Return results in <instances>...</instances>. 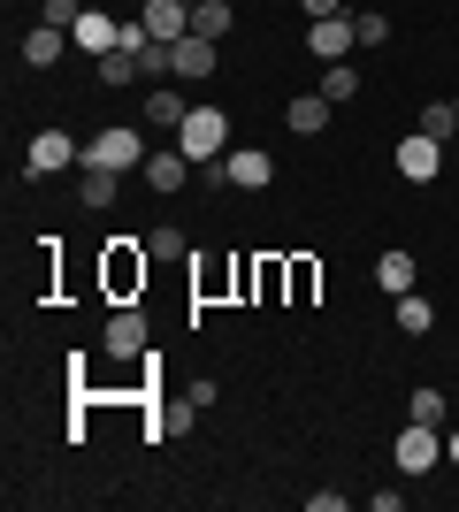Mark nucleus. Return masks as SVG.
<instances>
[{
  "mask_svg": "<svg viewBox=\"0 0 459 512\" xmlns=\"http://www.w3.org/2000/svg\"><path fill=\"white\" fill-rule=\"evenodd\" d=\"M375 283H383L391 299H406V291H414V253H398V245H391V253L375 260Z\"/></svg>",
  "mask_w": 459,
  "mask_h": 512,
  "instance_id": "dca6fc26",
  "label": "nucleus"
},
{
  "mask_svg": "<svg viewBox=\"0 0 459 512\" xmlns=\"http://www.w3.org/2000/svg\"><path fill=\"white\" fill-rule=\"evenodd\" d=\"M299 8H306V23L314 16H345V0H299Z\"/></svg>",
  "mask_w": 459,
  "mask_h": 512,
  "instance_id": "c756f323",
  "label": "nucleus"
},
{
  "mask_svg": "<svg viewBox=\"0 0 459 512\" xmlns=\"http://www.w3.org/2000/svg\"><path fill=\"white\" fill-rule=\"evenodd\" d=\"M85 207H115V192H123V169H100V161H85Z\"/></svg>",
  "mask_w": 459,
  "mask_h": 512,
  "instance_id": "6ab92c4d",
  "label": "nucleus"
},
{
  "mask_svg": "<svg viewBox=\"0 0 459 512\" xmlns=\"http://www.w3.org/2000/svg\"><path fill=\"white\" fill-rule=\"evenodd\" d=\"M284 276H291V299H306V291H314V260H291Z\"/></svg>",
  "mask_w": 459,
  "mask_h": 512,
  "instance_id": "c85d7f7f",
  "label": "nucleus"
},
{
  "mask_svg": "<svg viewBox=\"0 0 459 512\" xmlns=\"http://www.w3.org/2000/svg\"><path fill=\"white\" fill-rule=\"evenodd\" d=\"M391 161H398V176H406V184H437V176H444V138H429V130H406Z\"/></svg>",
  "mask_w": 459,
  "mask_h": 512,
  "instance_id": "7ed1b4c3",
  "label": "nucleus"
},
{
  "mask_svg": "<svg viewBox=\"0 0 459 512\" xmlns=\"http://www.w3.org/2000/svg\"><path fill=\"white\" fill-rule=\"evenodd\" d=\"M146 337H153V329H146V306H115L100 344H108V360H138V352H146Z\"/></svg>",
  "mask_w": 459,
  "mask_h": 512,
  "instance_id": "1a4fd4ad",
  "label": "nucleus"
},
{
  "mask_svg": "<svg viewBox=\"0 0 459 512\" xmlns=\"http://www.w3.org/2000/svg\"><path fill=\"white\" fill-rule=\"evenodd\" d=\"M222 184H230V192H261V184H276V161H268L261 146H230L222 153Z\"/></svg>",
  "mask_w": 459,
  "mask_h": 512,
  "instance_id": "0eeeda50",
  "label": "nucleus"
},
{
  "mask_svg": "<svg viewBox=\"0 0 459 512\" xmlns=\"http://www.w3.org/2000/svg\"><path fill=\"white\" fill-rule=\"evenodd\" d=\"M222 69V39H199V31H184V39L169 46V77H184V85H207Z\"/></svg>",
  "mask_w": 459,
  "mask_h": 512,
  "instance_id": "39448f33",
  "label": "nucleus"
},
{
  "mask_svg": "<svg viewBox=\"0 0 459 512\" xmlns=\"http://www.w3.org/2000/svg\"><path fill=\"white\" fill-rule=\"evenodd\" d=\"M69 161H85L69 130H39V138H31V153H23V169H31V176H54V169H69Z\"/></svg>",
  "mask_w": 459,
  "mask_h": 512,
  "instance_id": "9d476101",
  "label": "nucleus"
},
{
  "mask_svg": "<svg viewBox=\"0 0 459 512\" xmlns=\"http://www.w3.org/2000/svg\"><path fill=\"white\" fill-rule=\"evenodd\" d=\"M306 54H314V62H352V54H360L352 16H314L306 23Z\"/></svg>",
  "mask_w": 459,
  "mask_h": 512,
  "instance_id": "423d86ee",
  "label": "nucleus"
},
{
  "mask_svg": "<svg viewBox=\"0 0 459 512\" xmlns=\"http://www.w3.org/2000/svg\"><path fill=\"white\" fill-rule=\"evenodd\" d=\"M452 107H459V100H452Z\"/></svg>",
  "mask_w": 459,
  "mask_h": 512,
  "instance_id": "2f4dec72",
  "label": "nucleus"
},
{
  "mask_svg": "<svg viewBox=\"0 0 459 512\" xmlns=\"http://www.w3.org/2000/svg\"><path fill=\"white\" fill-rule=\"evenodd\" d=\"M77 16H85V0H46L39 23H54V31H77Z\"/></svg>",
  "mask_w": 459,
  "mask_h": 512,
  "instance_id": "bb28decb",
  "label": "nucleus"
},
{
  "mask_svg": "<svg viewBox=\"0 0 459 512\" xmlns=\"http://www.w3.org/2000/svg\"><path fill=\"white\" fill-rule=\"evenodd\" d=\"M322 100H337V107L360 100V69L352 62H322Z\"/></svg>",
  "mask_w": 459,
  "mask_h": 512,
  "instance_id": "4be33fe9",
  "label": "nucleus"
},
{
  "mask_svg": "<svg viewBox=\"0 0 459 512\" xmlns=\"http://www.w3.org/2000/svg\"><path fill=\"white\" fill-rule=\"evenodd\" d=\"M230 23H238V16H230V0H192V31H199V39H230Z\"/></svg>",
  "mask_w": 459,
  "mask_h": 512,
  "instance_id": "aec40b11",
  "label": "nucleus"
},
{
  "mask_svg": "<svg viewBox=\"0 0 459 512\" xmlns=\"http://www.w3.org/2000/svg\"><path fill=\"white\" fill-rule=\"evenodd\" d=\"M352 31H360V46H383V39H391V16L368 8V16H352Z\"/></svg>",
  "mask_w": 459,
  "mask_h": 512,
  "instance_id": "cd10ccee",
  "label": "nucleus"
},
{
  "mask_svg": "<svg viewBox=\"0 0 459 512\" xmlns=\"http://www.w3.org/2000/svg\"><path fill=\"white\" fill-rule=\"evenodd\" d=\"M146 69H138V54L131 46H115V54H100V85H138Z\"/></svg>",
  "mask_w": 459,
  "mask_h": 512,
  "instance_id": "b1692460",
  "label": "nucleus"
},
{
  "mask_svg": "<svg viewBox=\"0 0 459 512\" xmlns=\"http://www.w3.org/2000/svg\"><path fill=\"white\" fill-rule=\"evenodd\" d=\"M153 253H146V237H115V253H108V291L115 299H131V283H146Z\"/></svg>",
  "mask_w": 459,
  "mask_h": 512,
  "instance_id": "6e6552de",
  "label": "nucleus"
},
{
  "mask_svg": "<svg viewBox=\"0 0 459 512\" xmlns=\"http://www.w3.org/2000/svg\"><path fill=\"white\" fill-rule=\"evenodd\" d=\"M184 115H192V100H184L176 85L146 92V123H153V130H184Z\"/></svg>",
  "mask_w": 459,
  "mask_h": 512,
  "instance_id": "2eb2a0df",
  "label": "nucleus"
},
{
  "mask_svg": "<svg viewBox=\"0 0 459 512\" xmlns=\"http://www.w3.org/2000/svg\"><path fill=\"white\" fill-rule=\"evenodd\" d=\"M414 130H429V138H459V107H452V100H429V107L414 115Z\"/></svg>",
  "mask_w": 459,
  "mask_h": 512,
  "instance_id": "5701e85b",
  "label": "nucleus"
},
{
  "mask_svg": "<svg viewBox=\"0 0 459 512\" xmlns=\"http://www.w3.org/2000/svg\"><path fill=\"white\" fill-rule=\"evenodd\" d=\"M69 39H77V46H85V54H92V62H100V54H115V46H123V23H115L108 8H85Z\"/></svg>",
  "mask_w": 459,
  "mask_h": 512,
  "instance_id": "f8f14e48",
  "label": "nucleus"
},
{
  "mask_svg": "<svg viewBox=\"0 0 459 512\" xmlns=\"http://www.w3.org/2000/svg\"><path fill=\"white\" fill-rule=\"evenodd\" d=\"M176 153H184L192 169H207V161H222V153H230V115L199 100L192 115H184V130H176Z\"/></svg>",
  "mask_w": 459,
  "mask_h": 512,
  "instance_id": "f257e3e1",
  "label": "nucleus"
},
{
  "mask_svg": "<svg viewBox=\"0 0 459 512\" xmlns=\"http://www.w3.org/2000/svg\"><path fill=\"white\" fill-rule=\"evenodd\" d=\"M391 459H398V474H429L444 459V428L406 421V428H398V444H391Z\"/></svg>",
  "mask_w": 459,
  "mask_h": 512,
  "instance_id": "20e7f679",
  "label": "nucleus"
},
{
  "mask_svg": "<svg viewBox=\"0 0 459 512\" xmlns=\"http://www.w3.org/2000/svg\"><path fill=\"white\" fill-rule=\"evenodd\" d=\"M444 459H452V467H459V428H452V436H444Z\"/></svg>",
  "mask_w": 459,
  "mask_h": 512,
  "instance_id": "7c9ffc66",
  "label": "nucleus"
},
{
  "mask_svg": "<svg viewBox=\"0 0 459 512\" xmlns=\"http://www.w3.org/2000/svg\"><path fill=\"white\" fill-rule=\"evenodd\" d=\"M85 161H100V169H146V123H108V130H92V146H85Z\"/></svg>",
  "mask_w": 459,
  "mask_h": 512,
  "instance_id": "f03ea898",
  "label": "nucleus"
},
{
  "mask_svg": "<svg viewBox=\"0 0 459 512\" xmlns=\"http://www.w3.org/2000/svg\"><path fill=\"white\" fill-rule=\"evenodd\" d=\"M62 46H69V31H54V23H39V31L23 39V62H31V69H54V62H62Z\"/></svg>",
  "mask_w": 459,
  "mask_h": 512,
  "instance_id": "f3484780",
  "label": "nucleus"
},
{
  "mask_svg": "<svg viewBox=\"0 0 459 512\" xmlns=\"http://www.w3.org/2000/svg\"><path fill=\"white\" fill-rule=\"evenodd\" d=\"M406 421H429V428H444V390H429V383H421L414 398H406Z\"/></svg>",
  "mask_w": 459,
  "mask_h": 512,
  "instance_id": "393cba45",
  "label": "nucleus"
},
{
  "mask_svg": "<svg viewBox=\"0 0 459 512\" xmlns=\"http://www.w3.org/2000/svg\"><path fill=\"white\" fill-rule=\"evenodd\" d=\"M391 314H398V329H406V337H429V329H437V306L421 299V291H406V299H391Z\"/></svg>",
  "mask_w": 459,
  "mask_h": 512,
  "instance_id": "a211bd4d",
  "label": "nucleus"
},
{
  "mask_svg": "<svg viewBox=\"0 0 459 512\" xmlns=\"http://www.w3.org/2000/svg\"><path fill=\"white\" fill-rule=\"evenodd\" d=\"M138 23H146V39L176 46L184 31H192V0H146V8H138Z\"/></svg>",
  "mask_w": 459,
  "mask_h": 512,
  "instance_id": "9b49d317",
  "label": "nucleus"
},
{
  "mask_svg": "<svg viewBox=\"0 0 459 512\" xmlns=\"http://www.w3.org/2000/svg\"><path fill=\"white\" fill-rule=\"evenodd\" d=\"M192 413H199V398L184 390L176 406H161V413H153V428H146V436H153V444H161V436H184V428H192Z\"/></svg>",
  "mask_w": 459,
  "mask_h": 512,
  "instance_id": "412c9836",
  "label": "nucleus"
},
{
  "mask_svg": "<svg viewBox=\"0 0 459 512\" xmlns=\"http://www.w3.org/2000/svg\"><path fill=\"white\" fill-rule=\"evenodd\" d=\"M146 253H153V260H184V230H176V222H161V230L146 237Z\"/></svg>",
  "mask_w": 459,
  "mask_h": 512,
  "instance_id": "a878e982",
  "label": "nucleus"
},
{
  "mask_svg": "<svg viewBox=\"0 0 459 512\" xmlns=\"http://www.w3.org/2000/svg\"><path fill=\"white\" fill-rule=\"evenodd\" d=\"M329 107H337V100H322V92H299V100L284 107V123H291V138H322V123H329Z\"/></svg>",
  "mask_w": 459,
  "mask_h": 512,
  "instance_id": "4468645a",
  "label": "nucleus"
},
{
  "mask_svg": "<svg viewBox=\"0 0 459 512\" xmlns=\"http://www.w3.org/2000/svg\"><path fill=\"white\" fill-rule=\"evenodd\" d=\"M138 176H146V192L169 199V192H184V184H192V161L169 146V153H146V169H138Z\"/></svg>",
  "mask_w": 459,
  "mask_h": 512,
  "instance_id": "ddd939ff",
  "label": "nucleus"
}]
</instances>
